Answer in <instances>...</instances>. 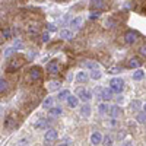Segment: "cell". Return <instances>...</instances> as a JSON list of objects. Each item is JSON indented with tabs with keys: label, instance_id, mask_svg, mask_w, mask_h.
Wrapping results in <instances>:
<instances>
[{
	"label": "cell",
	"instance_id": "3",
	"mask_svg": "<svg viewBox=\"0 0 146 146\" xmlns=\"http://www.w3.org/2000/svg\"><path fill=\"white\" fill-rule=\"evenodd\" d=\"M124 41L127 42V44H135L136 41H137V34L135 32V31H127L126 32V35H124Z\"/></svg>",
	"mask_w": 146,
	"mask_h": 146
},
{
	"label": "cell",
	"instance_id": "28",
	"mask_svg": "<svg viewBox=\"0 0 146 146\" xmlns=\"http://www.w3.org/2000/svg\"><path fill=\"white\" fill-rule=\"evenodd\" d=\"M105 25H107V28H114L115 22H114V19L110 18V19H107V23H105Z\"/></svg>",
	"mask_w": 146,
	"mask_h": 146
},
{
	"label": "cell",
	"instance_id": "35",
	"mask_svg": "<svg viewBox=\"0 0 146 146\" xmlns=\"http://www.w3.org/2000/svg\"><path fill=\"white\" fill-rule=\"evenodd\" d=\"M15 53V50H13V48H7V50L5 51V57H9L10 54H13Z\"/></svg>",
	"mask_w": 146,
	"mask_h": 146
},
{
	"label": "cell",
	"instance_id": "38",
	"mask_svg": "<svg viewBox=\"0 0 146 146\" xmlns=\"http://www.w3.org/2000/svg\"><path fill=\"white\" fill-rule=\"evenodd\" d=\"M102 89H104V88H95V94L98 95V96H101V94H102Z\"/></svg>",
	"mask_w": 146,
	"mask_h": 146
},
{
	"label": "cell",
	"instance_id": "2",
	"mask_svg": "<svg viewBox=\"0 0 146 146\" xmlns=\"http://www.w3.org/2000/svg\"><path fill=\"white\" fill-rule=\"evenodd\" d=\"M76 96H78V100L80 98L82 101H89L92 98V95L88 89H85V88H78L76 89Z\"/></svg>",
	"mask_w": 146,
	"mask_h": 146
},
{
	"label": "cell",
	"instance_id": "8",
	"mask_svg": "<svg viewBox=\"0 0 146 146\" xmlns=\"http://www.w3.org/2000/svg\"><path fill=\"white\" fill-rule=\"evenodd\" d=\"M101 98H102L104 101H110V100L113 98V91H111V89H102Z\"/></svg>",
	"mask_w": 146,
	"mask_h": 146
},
{
	"label": "cell",
	"instance_id": "19",
	"mask_svg": "<svg viewBox=\"0 0 146 146\" xmlns=\"http://www.w3.org/2000/svg\"><path fill=\"white\" fill-rule=\"evenodd\" d=\"M69 96H70V92H69L67 89H64V91H62V92L58 94V100H60V101H64V100L69 98Z\"/></svg>",
	"mask_w": 146,
	"mask_h": 146
},
{
	"label": "cell",
	"instance_id": "44",
	"mask_svg": "<svg viewBox=\"0 0 146 146\" xmlns=\"http://www.w3.org/2000/svg\"><path fill=\"white\" fill-rule=\"evenodd\" d=\"M0 42H2V35H0Z\"/></svg>",
	"mask_w": 146,
	"mask_h": 146
},
{
	"label": "cell",
	"instance_id": "40",
	"mask_svg": "<svg viewBox=\"0 0 146 146\" xmlns=\"http://www.w3.org/2000/svg\"><path fill=\"white\" fill-rule=\"evenodd\" d=\"M21 47H22V44H21L19 41H16V42H15V48H21Z\"/></svg>",
	"mask_w": 146,
	"mask_h": 146
},
{
	"label": "cell",
	"instance_id": "1",
	"mask_svg": "<svg viewBox=\"0 0 146 146\" xmlns=\"http://www.w3.org/2000/svg\"><path fill=\"white\" fill-rule=\"evenodd\" d=\"M123 88H124V82L121 80L120 78H114V79L110 80V89H111L113 92L120 94L121 91H123Z\"/></svg>",
	"mask_w": 146,
	"mask_h": 146
},
{
	"label": "cell",
	"instance_id": "36",
	"mask_svg": "<svg viewBox=\"0 0 146 146\" xmlns=\"http://www.w3.org/2000/svg\"><path fill=\"white\" fill-rule=\"evenodd\" d=\"M34 32H36V27L31 25V27L28 28V34H34Z\"/></svg>",
	"mask_w": 146,
	"mask_h": 146
},
{
	"label": "cell",
	"instance_id": "27",
	"mask_svg": "<svg viewBox=\"0 0 146 146\" xmlns=\"http://www.w3.org/2000/svg\"><path fill=\"white\" fill-rule=\"evenodd\" d=\"M2 36H3L5 40H9V38H10V29H9V28L3 29V34H2Z\"/></svg>",
	"mask_w": 146,
	"mask_h": 146
},
{
	"label": "cell",
	"instance_id": "43",
	"mask_svg": "<svg viewBox=\"0 0 146 146\" xmlns=\"http://www.w3.org/2000/svg\"><path fill=\"white\" fill-rule=\"evenodd\" d=\"M143 110H145V113H146V104H145V107H143Z\"/></svg>",
	"mask_w": 146,
	"mask_h": 146
},
{
	"label": "cell",
	"instance_id": "23",
	"mask_svg": "<svg viewBox=\"0 0 146 146\" xmlns=\"http://www.w3.org/2000/svg\"><path fill=\"white\" fill-rule=\"evenodd\" d=\"M80 113H82V115H86V117H88V115L91 114V107H89V105H83L82 110H80Z\"/></svg>",
	"mask_w": 146,
	"mask_h": 146
},
{
	"label": "cell",
	"instance_id": "24",
	"mask_svg": "<svg viewBox=\"0 0 146 146\" xmlns=\"http://www.w3.org/2000/svg\"><path fill=\"white\" fill-rule=\"evenodd\" d=\"M60 35H62V38H64V40H70L72 38V32L67 31V29H63L62 32H60Z\"/></svg>",
	"mask_w": 146,
	"mask_h": 146
},
{
	"label": "cell",
	"instance_id": "45",
	"mask_svg": "<svg viewBox=\"0 0 146 146\" xmlns=\"http://www.w3.org/2000/svg\"><path fill=\"white\" fill-rule=\"evenodd\" d=\"M0 110H2V107H0Z\"/></svg>",
	"mask_w": 146,
	"mask_h": 146
},
{
	"label": "cell",
	"instance_id": "11",
	"mask_svg": "<svg viewBox=\"0 0 146 146\" xmlns=\"http://www.w3.org/2000/svg\"><path fill=\"white\" fill-rule=\"evenodd\" d=\"M70 25H72L73 29H79L80 25H82V18H75V19L70 22Z\"/></svg>",
	"mask_w": 146,
	"mask_h": 146
},
{
	"label": "cell",
	"instance_id": "34",
	"mask_svg": "<svg viewBox=\"0 0 146 146\" xmlns=\"http://www.w3.org/2000/svg\"><path fill=\"white\" fill-rule=\"evenodd\" d=\"M100 15H101V12H100V10H96V12H92L89 18H91V19H95V18H98Z\"/></svg>",
	"mask_w": 146,
	"mask_h": 146
},
{
	"label": "cell",
	"instance_id": "7",
	"mask_svg": "<svg viewBox=\"0 0 146 146\" xmlns=\"http://www.w3.org/2000/svg\"><path fill=\"white\" fill-rule=\"evenodd\" d=\"M15 126H16L15 120L12 118V117H6V120H5V127H6L7 130H12V129H15Z\"/></svg>",
	"mask_w": 146,
	"mask_h": 146
},
{
	"label": "cell",
	"instance_id": "5",
	"mask_svg": "<svg viewBox=\"0 0 146 146\" xmlns=\"http://www.w3.org/2000/svg\"><path fill=\"white\" fill-rule=\"evenodd\" d=\"M45 140L47 142H53V140H56L57 139V131L56 130H53V129H48L47 131H45Z\"/></svg>",
	"mask_w": 146,
	"mask_h": 146
},
{
	"label": "cell",
	"instance_id": "33",
	"mask_svg": "<svg viewBox=\"0 0 146 146\" xmlns=\"http://www.w3.org/2000/svg\"><path fill=\"white\" fill-rule=\"evenodd\" d=\"M47 29H48V31H51V32L57 31V28H56V25H54V23H48V25H47Z\"/></svg>",
	"mask_w": 146,
	"mask_h": 146
},
{
	"label": "cell",
	"instance_id": "39",
	"mask_svg": "<svg viewBox=\"0 0 146 146\" xmlns=\"http://www.w3.org/2000/svg\"><path fill=\"white\" fill-rule=\"evenodd\" d=\"M104 142H105V145H110V143H111V139H110V137H105Z\"/></svg>",
	"mask_w": 146,
	"mask_h": 146
},
{
	"label": "cell",
	"instance_id": "22",
	"mask_svg": "<svg viewBox=\"0 0 146 146\" xmlns=\"http://www.w3.org/2000/svg\"><path fill=\"white\" fill-rule=\"evenodd\" d=\"M91 7L92 9H101V7H104V2H101V0H94V2H91Z\"/></svg>",
	"mask_w": 146,
	"mask_h": 146
},
{
	"label": "cell",
	"instance_id": "10",
	"mask_svg": "<svg viewBox=\"0 0 146 146\" xmlns=\"http://www.w3.org/2000/svg\"><path fill=\"white\" fill-rule=\"evenodd\" d=\"M60 82H57V80H51L50 83H48V89H50V92H53V91H57V89H60Z\"/></svg>",
	"mask_w": 146,
	"mask_h": 146
},
{
	"label": "cell",
	"instance_id": "4",
	"mask_svg": "<svg viewBox=\"0 0 146 146\" xmlns=\"http://www.w3.org/2000/svg\"><path fill=\"white\" fill-rule=\"evenodd\" d=\"M29 76L32 80H38L41 78V69L38 66H32L31 70H29Z\"/></svg>",
	"mask_w": 146,
	"mask_h": 146
},
{
	"label": "cell",
	"instance_id": "15",
	"mask_svg": "<svg viewBox=\"0 0 146 146\" xmlns=\"http://www.w3.org/2000/svg\"><path fill=\"white\" fill-rule=\"evenodd\" d=\"M143 76H145V72L140 70V69H137L135 73H133V79L135 80H140V79H143Z\"/></svg>",
	"mask_w": 146,
	"mask_h": 146
},
{
	"label": "cell",
	"instance_id": "32",
	"mask_svg": "<svg viewBox=\"0 0 146 146\" xmlns=\"http://www.w3.org/2000/svg\"><path fill=\"white\" fill-rule=\"evenodd\" d=\"M108 110H110V107H107L105 104H101V105H100V111H101V113H107Z\"/></svg>",
	"mask_w": 146,
	"mask_h": 146
},
{
	"label": "cell",
	"instance_id": "31",
	"mask_svg": "<svg viewBox=\"0 0 146 146\" xmlns=\"http://www.w3.org/2000/svg\"><path fill=\"white\" fill-rule=\"evenodd\" d=\"M131 108H133V110H139V108H140V102H139V101H133V102H131Z\"/></svg>",
	"mask_w": 146,
	"mask_h": 146
},
{
	"label": "cell",
	"instance_id": "42",
	"mask_svg": "<svg viewBox=\"0 0 146 146\" xmlns=\"http://www.w3.org/2000/svg\"><path fill=\"white\" fill-rule=\"evenodd\" d=\"M58 146H67V145H64V143H62V145H58Z\"/></svg>",
	"mask_w": 146,
	"mask_h": 146
},
{
	"label": "cell",
	"instance_id": "30",
	"mask_svg": "<svg viewBox=\"0 0 146 146\" xmlns=\"http://www.w3.org/2000/svg\"><path fill=\"white\" fill-rule=\"evenodd\" d=\"M41 38H42V41H44V42H47L48 40H50V34H48V31H45V32L41 35Z\"/></svg>",
	"mask_w": 146,
	"mask_h": 146
},
{
	"label": "cell",
	"instance_id": "14",
	"mask_svg": "<svg viewBox=\"0 0 146 146\" xmlns=\"http://www.w3.org/2000/svg\"><path fill=\"white\" fill-rule=\"evenodd\" d=\"M67 102H69V105H70V107H76V105H78V102H79V100H78V96H76V95H75V96L70 95L69 98H67Z\"/></svg>",
	"mask_w": 146,
	"mask_h": 146
},
{
	"label": "cell",
	"instance_id": "26",
	"mask_svg": "<svg viewBox=\"0 0 146 146\" xmlns=\"http://www.w3.org/2000/svg\"><path fill=\"white\" fill-rule=\"evenodd\" d=\"M45 120H38V121H36V123H35V127L36 129H44L45 127Z\"/></svg>",
	"mask_w": 146,
	"mask_h": 146
},
{
	"label": "cell",
	"instance_id": "20",
	"mask_svg": "<svg viewBox=\"0 0 146 146\" xmlns=\"http://www.w3.org/2000/svg\"><path fill=\"white\" fill-rule=\"evenodd\" d=\"M110 113H111V115H113V117H118V115H120V113H121V110H120L117 105H114V107L110 108Z\"/></svg>",
	"mask_w": 146,
	"mask_h": 146
},
{
	"label": "cell",
	"instance_id": "29",
	"mask_svg": "<svg viewBox=\"0 0 146 146\" xmlns=\"http://www.w3.org/2000/svg\"><path fill=\"white\" fill-rule=\"evenodd\" d=\"M137 121L139 123H146V114H137Z\"/></svg>",
	"mask_w": 146,
	"mask_h": 146
},
{
	"label": "cell",
	"instance_id": "9",
	"mask_svg": "<svg viewBox=\"0 0 146 146\" xmlns=\"http://www.w3.org/2000/svg\"><path fill=\"white\" fill-rule=\"evenodd\" d=\"M47 70H48V73H51V75H56V73H58V66H57V63H56V62H51L50 64L47 66Z\"/></svg>",
	"mask_w": 146,
	"mask_h": 146
},
{
	"label": "cell",
	"instance_id": "41",
	"mask_svg": "<svg viewBox=\"0 0 146 146\" xmlns=\"http://www.w3.org/2000/svg\"><path fill=\"white\" fill-rule=\"evenodd\" d=\"M121 146H133V145H131V143H129V142H127V143H123V145H121Z\"/></svg>",
	"mask_w": 146,
	"mask_h": 146
},
{
	"label": "cell",
	"instance_id": "6",
	"mask_svg": "<svg viewBox=\"0 0 146 146\" xmlns=\"http://www.w3.org/2000/svg\"><path fill=\"white\" fill-rule=\"evenodd\" d=\"M101 140H102L101 133H98V131H94L92 135H91V142H92L94 145H98V143H101Z\"/></svg>",
	"mask_w": 146,
	"mask_h": 146
},
{
	"label": "cell",
	"instance_id": "12",
	"mask_svg": "<svg viewBox=\"0 0 146 146\" xmlns=\"http://www.w3.org/2000/svg\"><path fill=\"white\" fill-rule=\"evenodd\" d=\"M85 67L92 69V72L94 70H100V64L96 63V62H85Z\"/></svg>",
	"mask_w": 146,
	"mask_h": 146
},
{
	"label": "cell",
	"instance_id": "25",
	"mask_svg": "<svg viewBox=\"0 0 146 146\" xmlns=\"http://www.w3.org/2000/svg\"><path fill=\"white\" fill-rule=\"evenodd\" d=\"M101 75H102V73H101L100 70H94V72L91 73V79L96 80V79H100V78H101Z\"/></svg>",
	"mask_w": 146,
	"mask_h": 146
},
{
	"label": "cell",
	"instance_id": "21",
	"mask_svg": "<svg viewBox=\"0 0 146 146\" xmlns=\"http://www.w3.org/2000/svg\"><path fill=\"white\" fill-rule=\"evenodd\" d=\"M7 88H9V85H7V82H6L5 79H0V94H3V92H6V91H7Z\"/></svg>",
	"mask_w": 146,
	"mask_h": 146
},
{
	"label": "cell",
	"instance_id": "13",
	"mask_svg": "<svg viewBox=\"0 0 146 146\" xmlns=\"http://www.w3.org/2000/svg\"><path fill=\"white\" fill-rule=\"evenodd\" d=\"M127 66L131 67V69H137V67L140 66V62H139L137 58H130V60H129V63H127Z\"/></svg>",
	"mask_w": 146,
	"mask_h": 146
},
{
	"label": "cell",
	"instance_id": "37",
	"mask_svg": "<svg viewBox=\"0 0 146 146\" xmlns=\"http://www.w3.org/2000/svg\"><path fill=\"white\" fill-rule=\"evenodd\" d=\"M140 54H142L143 57H146V45H142V47H140Z\"/></svg>",
	"mask_w": 146,
	"mask_h": 146
},
{
	"label": "cell",
	"instance_id": "16",
	"mask_svg": "<svg viewBox=\"0 0 146 146\" xmlns=\"http://www.w3.org/2000/svg\"><path fill=\"white\" fill-rule=\"evenodd\" d=\"M76 80L78 82H86L88 80V75L85 72H79L78 75H76Z\"/></svg>",
	"mask_w": 146,
	"mask_h": 146
},
{
	"label": "cell",
	"instance_id": "18",
	"mask_svg": "<svg viewBox=\"0 0 146 146\" xmlns=\"http://www.w3.org/2000/svg\"><path fill=\"white\" fill-rule=\"evenodd\" d=\"M62 113H63L62 107H53V108L50 110V114H51V115H62Z\"/></svg>",
	"mask_w": 146,
	"mask_h": 146
},
{
	"label": "cell",
	"instance_id": "17",
	"mask_svg": "<svg viewBox=\"0 0 146 146\" xmlns=\"http://www.w3.org/2000/svg\"><path fill=\"white\" fill-rule=\"evenodd\" d=\"M53 102H54L53 96H47V98L44 100V102H42V107H44V108H51Z\"/></svg>",
	"mask_w": 146,
	"mask_h": 146
}]
</instances>
